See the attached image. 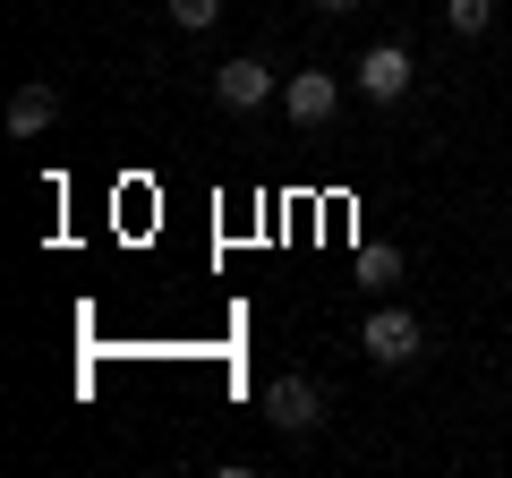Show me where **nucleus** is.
<instances>
[{"label":"nucleus","instance_id":"nucleus-1","mask_svg":"<svg viewBox=\"0 0 512 478\" xmlns=\"http://www.w3.org/2000/svg\"><path fill=\"white\" fill-rule=\"evenodd\" d=\"M359 350L376 359V368H410V359L427 350V325H419L410 308H376V316L359 325Z\"/></svg>","mask_w":512,"mask_h":478},{"label":"nucleus","instance_id":"nucleus-2","mask_svg":"<svg viewBox=\"0 0 512 478\" xmlns=\"http://www.w3.org/2000/svg\"><path fill=\"white\" fill-rule=\"evenodd\" d=\"M265 419H274L282 436H316V427H325V393H316V376L282 368L274 385H265Z\"/></svg>","mask_w":512,"mask_h":478},{"label":"nucleus","instance_id":"nucleus-3","mask_svg":"<svg viewBox=\"0 0 512 478\" xmlns=\"http://www.w3.org/2000/svg\"><path fill=\"white\" fill-rule=\"evenodd\" d=\"M214 103L222 111H265V103H274V69H265L256 52L222 60V69H214Z\"/></svg>","mask_w":512,"mask_h":478},{"label":"nucleus","instance_id":"nucleus-4","mask_svg":"<svg viewBox=\"0 0 512 478\" xmlns=\"http://www.w3.org/2000/svg\"><path fill=\"white\" fill-rule=\"evenodd\" d=\"M410 77H419V69H410L402 43H367V52H359V94H367V103H402Z\"/></svg>","mask_w":512,"mask_h":478},{"label":"nucleus","instance_id":"nucleus-5","mask_svg":"<svg viewBox=\"0 0 512 478\" xmlns=\"http://www.w3.org/2000/svg\"><path fill=\"white\" fill-rule=\"evenodd\" d=\"M282 111H291L299 129H325L333 111H342V86H333V77H325V69H299V77H291V86H282Z\"/></svg>","mask_w":512,"mask_h":478},{"label":"nucleus","instance_id":"nucleus-6","mask_svg":"<svg viewBox=\"0 0 512 478\" xmlns=\"http://www.w3.org/2000/svg\"><path fill=\"white\" fill-rule=\"evenodd\" d=\"M60 120V86L52 77H26L18 94H9V137H43Z\"/></svg>","mask_w":512,"mask_h":478},{"label":"nucleus","instance_id":"nucleus-7","mask_svg":"<svg viewBox=\"0 0 512 478\" xmlns=\"http://www.w3.org/2000/svg\"><path fill=\"white\" fill-rule=\"evenodd\" d=\"M359 282H367V291H393V282H402V248L367 239V248H359Z\"/></svg>","mask_w":512,"mask_h":478},{"label":"nucleus","instance_id":"nucleus-8","mask_svg":"<svg viewBox=\"0 0 512 478\" xmlns=\"http://www.w3.org/2000/svg\"><path fill=\"white\" fill-rule=\"evenodd\" d=\"M444 26H453V35H487V26H495V0H444Z\"/></svg>","mask_w":512,"mask_h":478},{"label":"nucleus","instance_id":"nucleus-9","mask_svg":"<svg viewBox=\"0 0 512 478\" xmlns=\"http://www.w3.org/2000/svg\"><path fill=\"white\" fill-rule=\"evenodd\" d=\"M214 18H222V0H171V26H180V35H205Z\"/></svg>","mask_w":512,"mask_h":478},{"label":"nucleus","instance_id":"nucleus-10","mask_svg":"<svg viewBox=\"0 0 512 478\" xmlns=\"http://www.w3.org/2000/svg\"><path fill=\"white\" fill-rule=\"evenodd\" d=\"M316 9H325V18H342V9H359V0H316Z\"/></svg>","mask_w":512,"mask_h":478}]
</instances>
